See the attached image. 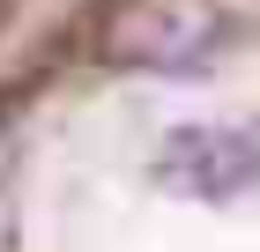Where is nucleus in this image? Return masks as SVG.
I'll list each match as a JSON object with an SVG mask.
<instances>
[{
  "instance_id": "1",
  "label": "nucleus",
  "mask_w": 260,
  "mask_h": 252,
  "mask_svg": "<svg viewBox=\"0 0 260 252\" xmlns=\"http://www.w3.org/2000/svg\"><path fill=\"white\" fill-rule=\"evenodd\" d=\"M164 171L201 200H231V193L260 186V149L245 134H223V126H186L171 141V156H164Z\"/></svg>"
}]
</instances>
